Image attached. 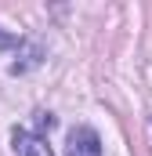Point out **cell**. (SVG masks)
Masks as SVG:
<instances>
[{"instance_id": "obj_2", "label": "cell", "mask_w": 152, "mask_h": 156, "mask_svg": "<svg viewBox=\"0 0 152 156\" xmlns=\"http://www.w3.org/2000/svg\"><path fill=\"white\" fill-rule=\"evenodd\" d=\"M11 145H15L18 156H54L51 145H47V138L26 131V127H15V131H11Z\"/></svg>"}, {"instance_id": "obj_1", "label": "cell", "mask_w": 152, "mask_h": 156, "mask_svg": "<svg viewBox=\"0 0 152 156\" xmlns=\"http://www.w3.org/2000/svg\"><path fill=\"white\" fill-rule=\"evenodd\" d=\"M65 156H102V138L91 127H73L65 142Z\"/></svg>"}]
</instances>
